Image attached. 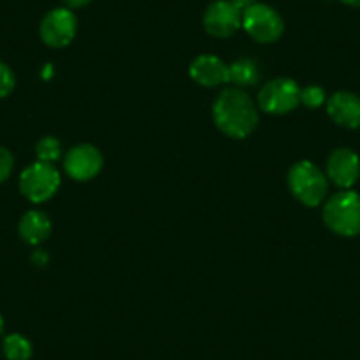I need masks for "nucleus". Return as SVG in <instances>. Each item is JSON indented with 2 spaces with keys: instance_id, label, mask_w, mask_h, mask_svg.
I'll return each mask as SVG.
<instances>
[{
  "instance_id": "ddd939ff",
  "label": "nucleus",
  "mask_w": 360,
  "mask_h": 360,
  "mask_svg": "<svg viewBox=\"0 0 360 360\" xmlns=\"http://www.w3.org/2000/svg\"><path fill=\"white\" fill-rule=\"evenodd\" d=\"M18 233L22 240H25L30 245H39L50 237L51 233V221L41 210H29L23 214L18 224Z\"/></svg>"
},
{
  "instance_id": "4468645a",
  "label": "nucleus",
  "mask_w": 360,
  "mask_h": 360,
  "mask_svg": "<svg viewBox=\"0 0 360 360\" xmlns=\"http://www.w3.org/2000/svg\"><path fill=\"white\" fill-rule=\"evenodd\" d=\"M230 69V82L237 86H252L259 82V68L252 58H238Z\"/></svg>"
},
{
  "instance_id": "5701e85b",
  "label": "nucleus",
  "mask_w": 360,
  "mask_h": 360,
  "mask_svg": "<svg viewBox=\"0 0 360 360\" xmlns=\"http://www.w3.org/2000/svg\"><path fill=\"white\" fill-rule=\"evenodd\" d=\"M342 4L352 6V8H360V0H341Z\"/></svg>"
},
{
  "instance_id": "aec40b11",
  "label": "nucleus",
  "mask_w": 360,
  "mask_h": 360,
  "mask_svg": "<svg viewBox=\"0 0 360 360\" xmlns=\"http://www.w3.org/2000/svg\"><path fill=\"white\" fill-rule=\"evenodd\" d=\"M32 262L36 263L37 266H43V265H46L48 263V255L44 251H36L32 255Z\"/></svg>"
},
{
  "instance_id": "f03ea898",
  "label": "nucleus",
  "mask_w": 360,
  "mask_h": 360,
  "mask_svg": "<svg viewBox=\"0 0 360 360\" xmlns=\"http://www.w3.org/2000/svg\"><path fill=\"white\" fill-rule=\"evenodd\" d=\"M323 221L341 237H356L360 233V196L349 189L335 193L325 203Z\"/></svg>"
},
{
  "instance_id": "f257e3e1",
  "label": "nucleus",
  "mask_w": 360,
  "mask_h": 360,
  "mask_svg": "<svg viewBox=\"0 0 360 360\" xmlns=\"http://www.w3.org/2000/svg\"><path fill=\"white\" fill-rule=\"evenodd\" d=\"M217 129L233 140H244L258 126V112L252 99L238 86L223 90L212 106Z\"/></svg>"
},
{
  "instance_id": "b1692460",
  "label": "nucleus",
  "mask_w": 360,
  "mask_h": 360,
  "mask_svg": "<svg viewBox=\"0 0 360 360\" xmlns=\"http://www.w3.org/2000/svg\"><path fill=\"white\" fill-rule=\"evenodd\" d=\"M2 330H4V318L0 316V334H2Z\"/></svg>"
},
{
  "instance_id": "7ed1b4c3",
  "label": "nucleus",
  "mask_w": 360,
  "mask_h": 360,
  "mask_svg": "<svg viewBox=\"0 0 360 360\" xmlns=\"http://www.w3.org/2000/svg\"><path fill=\"white\" fill-rule=\"evenodd\" d=\"M288 186L292 195L306 207L320 205L328 191L327 176L311 161L295 162L290 168Z\"/></svg>"
},
{
  "instance_id": "2eb2a0df",
  "label": "nucleus",
  "mask_w": 360,
  "mask_h": 360,
  "mask_svg": "<svg viewBox=\"0 0 360 360\" xmlns=\"http://www.w3.org/2000/svg\"><path fill=\"white\" fill-rule=\"evenodd\" d=\"M2 352L8 360H30L32 356V345L22 334L6 335L2 342Z\"/></svg>"
},
{
  "instance_id": "9b49d317",
  "label": "nucleus",
  "mask_w": 360,
  "mask_h": 360,
  "mask_svg": "<svg viewBox=\"0 0 360 360\" xmlns=\"http://www.w3.org/2000/svg\"><path fill=\"white\" fill-rule=\"evenodd\" d=\"M327 113L335 124L348 129L360 127V98L352 92H335L327 101Z\"/></svg>"
},
{
  "instance_id": "1a4fd4ad",
  "label": "nucleus",
  "mask_w": 360,
  "mask_h": 360,
  "mask_svg": "<svg viewBox=\"0 0 360 360\" xmlns=\"http://www.w3.org/2000/svg\"><path fill=\"white\" fill-rule=\"evenodd\" d=\"M103 168V155L92 145H76L65 158V172L71 179L85 182L94 179Z\"/></svg>"
},
{
  "instance_id": "412c9836",
  "label": "nucleus",
  "mask_w": 360,
  "mask_h": 360,
  "mask_svg": "<svg viewBox=\"0 0 360 360\" xmlns=\"http://www.w3.org/2000/svg\"><path fill=\"white\" fill-rule=\"evenodd\" d=\"M65 6L71 9H78V8H85L86 4H90L92 0H64Z\"/></svg>"
},
{
  "instance_id": "4be33fe9",
  "label": "nucleus",
  "mask_w": 360,
  "mask_h": 360,
  "mask_svg": "<svg viewBox=\"0 0 360 360\" xmlns=\"http://www.w3.org/2000/svg\"><path fill=\"white\" fill-rule=\"evenodd\" d=\"M230 2H231V4L237 6L240 11H245V9L251 8L252 4H256V0H230Z\"/></svg>"
},
{
  "instance_id": "39448f33",
  "label": "nucleus",
  "mask_w": 360,
  "mask_h": 360,
  "mask_svg": "<svg viewBox=\"0 0 360 360\" xmlns=\"http://www.w3.org/2000/svg\"><path fill=\"white\" fill-rule=\"evenodd\" d=\"M242 27L258 43H274L285 30L279 13L266 4H252L242 11Z\"/></svg>"
},
{
  "instance_id": "6e6552de",
  "label": "nucleus",
  "mask_w": 360,
  "mask_h": 360,
  "mask_svg": "<svg viewBox=\"0 0 360 360\" xmlns=\"http://www.w3.org/2000/svg\"><path fill=\"white\" fill-rule=\"evenodd\" d=\"M203 27L214 37H230L242 27V11L230 0H216L203 15Z\"/></svg>"
},
{
  "instance_id": "20e7f679",
  "label": "nucleus",
  "mask_w": 360,
  "mask_h": 360,
  "mask_svg": "<svg viewBox=\"0 0 360 360\" xmlns=\"http://www.w3.org/2000/svg\"><path fill=\"white\" fill-rule=\"evenodd\" d=\"M60 188V173L50 162H34L20 175V191L29 202L44 203Z\"/></svg>"
},
{
  "instance_id": "9d476101",
  "label": "nucleus",
  "mask_w": 360,
  "mask_h": 360,
  "mask_svg": "<svg viewBox=\"0 0 360 360\" xmlns=\"http://www.w3.org/2000/svg\"><path fill=\"white\" fill-rule=\"evenodd\" d=\"M327 176L338 188L349 189L360 176V159L352 148H335L327 159Z\"/></svg>"
},
{
  "instance_id": "423d86ee",
  "label": "nucleus",
  "mask_w": 360,
  "mask_h": 360,
  "mask_svg": "<svg viewBox=\"0 0 360 360\" xmlns=\"http://www.w3.org/2000/svg\"><path fill=\"white\" fill-rule=\"evenodd\" d=\"M258 105L270 115H285L300 105V86L290 78L270 79L258 94Z\"/></svg>"
},
{
  "instance_id": "f8f14e48",
  "label": "nucleus",
  "mask_w": 360,
  "mask_h": 360,
  "mask_svg": "<svg viewBox=\"0 0 360 360\" xmlns=\"http://www.w3.org/2000/svg\"><path fill=\"white\" fill-rule=\"evenodd\" d=\"M189 75L198 85L219 86L230 82V69L214 55H200L189 65Z\"/></svg>"
},
{
  "instance_id": "6ab92c4d",
  "label": "nucleus",
  "mask_w": 360,
  "mask_h": 360,
  "mask_svg": "<svg viewBox=\"0 0 360 360\" xmlns=\"http://www.w3.org/2000/svg\"><path fill=\"white\" fill-rule=\"evenodd\" d=\"M13 168H15V158L8 148L0 147V184H4L11 176Z\"/></svg>"
},
{
  "instance_id": "0eeeda50",
  "label": "nucleus",
  "mask_w": 360,
  "mask_h": 360,
  "mask_svg": "<svg viewBox=\"0 0 360 360\" xmlns=\"http://www.w3.org/2000/svg\"><path fill=\"white\" fill-rule=\"evenodd\" d=\"M78 22L68 8H58L48 13L39 27L41 39L51 48H64L75 39Z\"/></svg>"
},
{
  "instance_id": "a211bd4d",
  "label": "nucleus",
  "mask_w": 360,
  "mask_h": 360,
  "mask_svg": "<svg viewBox=\"0 0 360 360\" xmlns=\"http://www.w3.org/2000/svg\"><path fill=\"white\" fill-rule=\"evenodd\" d=\"M15 72L11 71V68H9L8 64H4V62L0 60V99L11 96V92L15 90Z\"/></svg>"
},
{
  "instance_id": "f3484780",
  "label": "nucleus",
  "mask_w": 360,
  "mask_h": 360,
  "mask_svg": "<svg viewBox=\"0 0 360 360\" xmlns=\"http://www.w3.org/2000/svg\"><path fill=\"white\" fill-rule=\"evenodd\" d=\"M300 103L304 106H307V108H320L325 103V90L316 85L300 89Z\"/></svg>"
},
{
  "instance_id": "dca6fc26",
  "label": "nucleus",
  "mask_w": 360,
  "mask_h": 360,
  "mask_svg": "<svg viewBox=\"0 0 360 360\" xmlns=\"http://www.w3.org/2000/svg\"><path fill=\"white\" fill-rule=\"evenodd\" d=\"M36 154L41 162H50L51 165V162L57 161L62 155L60 141L53 136H44L43 140H39V143L36 145Z\"/></svg>"
}]
</instances>
